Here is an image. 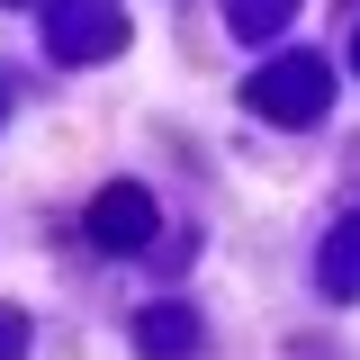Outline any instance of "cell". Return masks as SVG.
Returning a JSON list of instances; mask_svg holds the SVG:
<instances>
[{"label": "cell", "instance_id": "1", "mask_svg": "<svg viewBox=\"0 0 360 360\" xmlns=\"http://www.w3.org/2000/svg\"><path fill=\"white\" fill-rule=\"evenodd\" d=\"M324 99H333L324 54H279V63H262V72L243 82V108L270 117V127H315V117H324Z\"/></svg>", "mask_w": 360, "mask_h": 360}, {"label": "cell", "instance_id": "2", "mask_svg": "<svg viewBox=\"0 0 360 360\" xmlns=\"http://www.w3.org/2000/svg\"><path fill=\"white\" fill-rule=\"evenodd\" d=\"M45 45H54V63H108L127 45V9L117 0H45Z\"/></svg>", "mask_w": 360, "mask_h": 360}, {"label": "cell", "instance_id": "3", "mask_svg": "<svg viewBox=\"0 0 360 360\" xmlns=\"http://www.w3.org/2000/svg\"><path fill=\"white\" fill-rule=\"evenodd\" d=\"M82 234L99 252H144V243H153V198H144V180H108V189L90 198Z\"/></svg>", "mask_w": 360, "mask_h": 360}, {"label": "cell", "instance_id": "4", "mask_svg": "<svg viewBox=\"0 0 360 360\" xmlns=\"http://www.w3.org/2000/svg\"><path fill=\"white\" fill-rule=\"evenodd\" d=\"M135 352H144V360H189V352H198V315H189V307L135 315Z\"/></svg>", "mask_w": 360, "mask_h": 360}, {"label": "cell", "instance_id": "5", "mask_svg": "<svg viewBox=\"0 0 360 360\" xmlns=\"http://www.w3.org/2000/svg\"><path fill=\"white\" fill-rule=\"evenodd\" d=\"M315 279H324V297L360 307V217H342L333 234H324V262H315Z\"/></svg>", "mask_w": 360, "mask_h": 360}, {"label": "cell", "instance_id": "6", "mask_svg": "<svg viewBox=\"0 0 360 360\" xmlns=\"http://www.w3.org/2000/svg\"><path fill=\"white\" fill-rule=\"evenodd\" d=\"M288 9H297V0H225L234 37H279V27H288Z\"/></svg>", "mask_w": 360, "mask_h": 360}, {"label": "cell", "instance_id": "7", "mask_svg": "<svg viewBox=\"0 0 360 360\" xmlns=\"http://www.w3.org/2000/svg\"><path fill=\"white\" fill-rule=\"evenodd\" d=\"M18 352H27V315L0 307V360H18Z\"/></svg>", "mask_w": 360, "mask_h": 360}, {"label": "cell", "instance_id": "8", "mask_svg": "<svg viewBox=\"0 0 360 360\" xmlns=\"http://www.w3.org/2000/svg\"><path fill=\"white\" fill-rule=\"evenodd\" d=\"M352 72H360V37H352Z\"/></svg>", "mask_w": 360, "mask_h": 360}, {"label": "cell", "instance_id": "9", "mask_svg": "<svg viewBox=\"0 0 360 360\" xmlns=\"http://www.w3.org/2000/svg\"><path fill=\"white\" fill-rule=\"evenodd\" d=\"M0 108H9V82H0Z\"/></svg>", "mask_w": 360, "mask_h": 360}]
</instances>
